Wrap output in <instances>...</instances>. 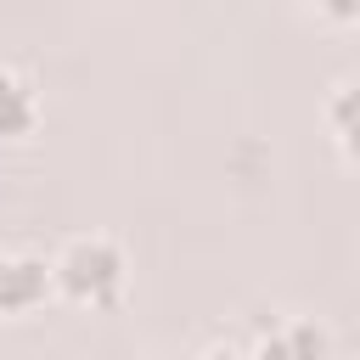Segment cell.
<instances>
[{"label": "cell", "instance_id": "obj_6", "mask_svg": "<svg viewBox=\"0 0 360 360\" xmlns=\"http://www.w3.org/2000/svg\"><path fill=\"white\" fill-rule=\"evenodd\" d=\"M197 360H242V354H236V349H225V343H214V349H202Z\"/></svg>", "mask_w": 360, "mask_h": 360}, {"label": "cell", "instance_id": "obj_7", "mask_svg": "<svg viewBox=\"0 0 360 360\" xmlns=\"http://www.w3.org/2000/svg\"><path fill=\"white\" fill-rule=\"evenodd\" d=\"M141 360H163V354H141Z\"/></svg>", "mask_w": 360, "mask_h": 360}, {"label": "cell", "instance_id": "obj_1", "mask_svg": "<svg viewBox=\"0 0 360 360\" xmlns=\"http://www.w3.org/2000/svg\"><path fill=\"white\" fill-rule=\"evenodd\" d=\"M56 270V292L84 304V309H112L124 298V281H129V259L124 248L107 236V231H79L56 248L51 259Z\"/></svg>", "mask_w": 360, "mask_h": 360}, {"label": "cell", "instance_id": "obj_3", "mask_svg": "<svg viewBox=\"0 0 360 360\" xmlns=\"http://www.w3.org/2000/svg\"><path fill=\"white\" fill-rule=\"evenodd\" d=\"M326 349H332V338L315 315H287V321L264 326L242 360H326Z\"/></svg>", "mask_w": 360, "mask_h": 360}, {"label": "cell", "instance_id": "obj_5", "mask_svg": "<svg viewBox=\"0 0 360 360\" xmlns=\"http://www.w3.org/2000/svg\"><path fill=\"white\" fill-rule=\"evenodd\" d=\"M321 112H326V129H332L338 152L360 163V73H343V79L326 90V107H321Z\"/></svg>", "mask_w": 360, "mask_h": 360}, {"label": "cell", "instance_id": "obj_4", "mask_svg": "<svg viewBox=\"0 0 360 360\" xmlns=\"http://www.w3.org/2000/svg\"><path fill=\"white\" fill-rule=\"evenodd\" d=\"M39 124V90L17 62H0V135H34Z\"/></svg>", "mask_w": 360, "mask_h": 360}, {"label": "cell", "instance_id": "obj_2", "mask_svg": "<svg viewBox=\"0 0 360 360\" xmlns=\"http://www.w3.org/2000/svg\"><path fill=\"white\" fill-rule=\"evenodd\" d=\"M51 292H56L51 259H39L28 248H0V315H28Z\"/></svg>", "mask_w": 360, "mask_h": 360}]
</instances>
